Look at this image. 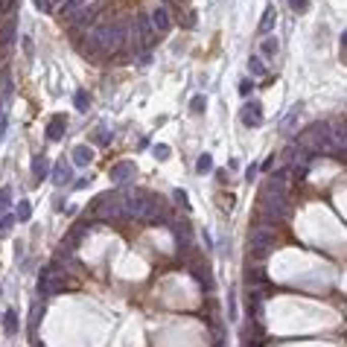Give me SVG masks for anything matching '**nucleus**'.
I'll return each instance as SVG.
<instances>
[{"mask_svg": "<svg viewBox=\"0 0 347 347\" xmlns=\"http://www.w3.org/2000/svg\"><path fill=\"white\" fill-rule=\"evenodd\" d=\"M88 56L91 58H105L123 50L128 44L126 41V23L123 21H105V23H93L88 29Z\"/></svg>", "mask_w": 347, "mask_h": 347, "instance_id": "1", "label": "nucleus"}, {"mask_svg": "<svg viewBox=\"0 0 347 347\" xmlns=\"http://www.w3.org/2000/svg\"><path fill=\"white\" fill-rule=\"evenodd\" d=\"M67 286V271L58 266V263H47L41 268V277H38V295L41 298H53Z\"/></svg>", "mask_w": 347, "mask_h": 347, "instance_id": "2", "label": "nucleus"}, {"mask_svg": "<svg viewBox=\"0 0 347 347\" xmlns=\"http://www.w3.org/2000/svg\"><path fill=\"white\" fill-rule=\"evenodd\" d=\"M155 38H158V32H155V26H152V18H146V15L131 18V41H128V44L134 47V50L149 53L152 47H155ZM143 53H140V56H143Z\"/></svg>", "mask_w": 347, "mask_h": 347, "instance_id": "3", "label": "nucleus"}, {"mask_svg": "<svg viewBox=\"0 0 347 347\" xmlns=\"http://www.w3.org/2000/svg\"><path fill=\"white\" fill-rule=\"evenodd\" d=\"M91 213L96 216L99 222H114V219H123V196L120 193H102L96 196V201L91 204Z\"/></svg>", "mask_w": 347, "mask_h": 347, "instance_id": "4", "label": "nucleus"}, {"mask_svg": "<svg viewBox=\"0 0 347 347\" xmlns=\"http://www.w3.org/2000/svg\"><path fill=\"white\" fill-rule=\"evenodd\" d=\"M274 239H277L274 228H268V225H257L254 231H251V236H248L251 254H254L257 260H266V257L271 254V248H274Z\"/></svg>", "mask_w": 347, "mask_h": 347, "instance_id": "5", "label": "nucleus"}, {"mask_svg": "<svg viewBox=\"0 0 347 347\" xmlns=\"http://www.w3.org/2000/svg\"><path fill=\"white\" fill-rule=\"evenodd\" d=\"M102 6H105V0H91L85 9L76 12V15L70 18V23H73V26H79V29H91L93 21H96V18H99V12H102Z\"/></svg>", "mask_w": 347, "mask_h": 347, "instance_id": "6", "label": "nucleus"}, {"mask_svg": "<svg viewBox=\"0 0 347 347\" xmlns=\"http://www.w3.org/2000/svg\"><path fill=\"white\" fill-rule=\"evenodd\" d=\"M134 175H137V166H134V161H120L111 166V184L117 187H126L134 181Z\"/></svg>", "mask_w": 347, "mask_h": 347, "instance_id": "7", "label": "nucleus"}, {"mask_svg": "<svg viewBox=\"0 0 347 347\" xmlns=\"http://www.w3.org/2000/svg\"><path fill=\"white\" fill-rule=\"evenodd\" d=\"M239 120H242V126L248 128H257V126H263V105L257 102H245L242 105V111H239Z\"/></svg>", "mask_w": 347, "mask_h": 347, "instance_id": "8", "label": "nucleus"}, {"mask_svg": "<svg viewBox=\"0 0 347 347\" xmlns=\"http://www.w3.org/2000/svg\"><path fill=\"white\" fill-rule=\"evenodd\" d=\"M172 233H175V242L181 251H190V245H193V225L187 219H178L172 222Z\"/></svg>", "mask_w": 347, "mask_h": 347, "instance_id": "9", "label": "nucleus"}, {"mask_svg": "<svg viewBox=\"0 0 347 347\" xmlns=\"http://www.w3.org/2000/svg\"><path fill=\"white\" fill-rule=\"evenodd\" d=\"M149 18H152V26H155V32H158V35L169 32V26H172V15H169L166 6H155Z\"/></svg>", "mask_w": 347, "mask_h": 347, "instance_id": "10", "label": "nucleus"}, {"mask_svg": "<svg viewBox=\"0 0 347 347\" xmlns=\"http://www.w3.org/2000/svg\"><path fill=\"white\" fill-rule=\"evenodd\" d=\"M64 128H67V120L58 114V117H53L50 123H47V137L50 140H61L64 137Z\"/></svg>", "mask_w": 347, "mask_h": 347, "instance_id": "11", "label": "nucleus"}, {"mask_svg": "<svg viewBox=\"0 0 347 347\" xmlns=\"http://www.w3.org/2000/svg\"><path fill=\"white\" fill-rule=\"evenodd\" d=\"M50 175V158L47 155H35L32 158V178L35 181H44Z\"/></svg>", "mask_w": 347, "mask_h": 347, "instance_id": "12", "label": "nucleus"}, {"mask_svg": "<svg viewBox=\"0 0 347 347\" xmlns=\"http://www.w3.org/2000/svg\"><path fill=\"white\" fill-rule=\"evenodd\" d=\"M73 178V169H70V163L67 161H58L56 163V169H53V184L56 187H64Z\"/></svg>", "mask_w": 347, "mask_h": 347, "instance_id": "13", "label": "nucleus"}, {"mask_svg": "<svg viewBox=\"0 0 347 347\" xmlns=\"http://www.w3.org/2000/svg\"><path fill=\"white\" fill-rule=\"evenodd\" d=\"M333 126V146L336 152H347V123H330Z\"/></svg>", "mask_w": 347, "mask_h": 347, "instance_id": "14", "label": "nucleus"}, {"mask_svg": "<svg viewBox=\"0 0 347 347\" xmlns=\"http://www.w3.org/2000/svg\"><path fill=\"white\" fill-rule=\"evenodd\" d=\"M190 271H193V277H196V283L201 286V289H213V277H210V271H204L201 266H190Z\"/></svg>", "mask_w": 347, "mask_h": 347, "instance_id": "15", "label": "nucleus"}, {"mask_svg": "<svg viewBox=\"0 0 347 347\" xmlns=\"http://www.w3.org/2000/svg\"><path fill=\"white\" fill-rule=\"evenodd\" d=\"M88 3H91V0H64V3H61V15H64V18H73V15L82 12Z\"/></svg>", "mask_w": 347, "mask_h": 347, "instance_id": "16", "label": "nucleus"}, {"mask_svg": "<svg viewBox=\"0 0 347 347\" xmlns=\"http://www.w3.org/2000/svg\"><path fill=\"white\" fill-rule=\"evenodd\" d=\"M3 333H6V336H15V333H18V313H15V309H6V313H3Z\"/></svg>", "mask_w": 347, "mask_h": 347, "instance_id": "17", "label": "nucleus"}, {"mask_svg": "<svg viewBox=\"0 0 347 347\" xmlns=\"http://www.w3.org/2000/svg\"><path fill=\"white\" fill-rule=\"evenodd\" d=\"M260 309H263V292L251 289V292H248V313H251V318L260 315Z\"/></svg>", "mask_w": 347, "mask_h": 347, "instance_id": "18", "label": "nucleus"}, {"mask_svg": "<svg viewBox=\"0 0 347 347\" xmlns=\"http://www.w3.org/2000/svg\"><path fill=\"white\" fill-rule=\"evenodd\" d=\"M91 161H93L91 146H76V149H73V163H76V166H88Z\"/></svg>", "mask_w": 347, "mask_h": 347, "instance_id": "19", "label": "nucleus"}, {"mask_svg": "<svg viewBox=\"0 0 347 347\" xmlns=\"http://www.w3.org/2000/svg\"><path fill=\"white\" fill-rule=\"evenodd\" d=\"M248 70H251V76H254V79H263V76L268 73V67L263 64V58H260V56L248 58Z\"/></svg>", "mask_w": 347, "mask_h": 347, "instance_id": "20", "label": "nucleus"}, {"mask_svg": "<svg viewBox=\"0 0 347 347\" xmlns=\"http://www.w3.org/2000/svg\"><path fill=\"white\" fill-rule=\"evenodd\" d=\"M0 44L3 47H12L15 44V21H6L3 29H0Z\"/></svg>", "mask_w": 347, "mask_h": 347, "instance_id": "21", "label": "nucleus"}, {"mask_svg": "<svg viewBox=\"0 0 347 347\" xmlns=\"http://www.w3.org/2000/svg\"><path fill=\"white\" fill-rule=\"evenodd\" d=\"M29 216H32V204H29L26 198H21V204H15V219L29 222Z\"/></svg>", "mask_w": 347, "mask_h": 347, "instance_id": "22", "label": "nucleus"}, {"mask_svg": "<svg viewBox=\"0 0 347 347\" xmlns=\"http://www.w3.org/2000/svg\"><path fill=\"white\" fill-rule=\"evenodd\" d=\"M277 44H280L277 38H274V35H268L266 41H263V47H260V50H263V56H266V58H274V56H277Z\"/></svg>", "mask_w": 347, "mask_h": 347, "instance_id": "23", "label": "nucleus"}, {"mask_svg": "<svg viewBox=\"0 0 347 347\" xmlns=\"http://www.w3.org/2000/svg\"><path fill=\"white\" fill-rule=\"evenodd\" d=\"M196 172L198 175H207V172H213V158H210L207 152L198 158V163H196Z\"/></svg>", "mask_w": 347, "mask_h": 347, "instance_id": "24", "label": "nucleus"}, {"mask_svg": "<svg viewBox=\"0 0 347 347\" xmlns=\"http://www.w3.org/2000/svg\"><path fill=\"white\" fill-rule=\"evenodd\" d=\"M271 26H274V9L268 6V9H266V15H263V23H260V32H263V35H268V32H271Z\"/></svg>", "mask_w": 347, "mask_h": 347, "instance_id": "25", "label": "nucleus"}, {"mask_svg": "<svg viewBox=\"0 0 347 347\" xmlns=\"http://www.w3.org/2000/svg\"><path fill=\"white\" fill-rule=\"evenodd\" d=\"M41 313H44V303H35L32 306V315H29V330H38V324H41Z\"/></svg>", "mask_w": 347, "mask_h": 347, "instance_id": "26", "label": "nucleus"}, {"mask_svg": "<svg viewBox=\"0 0 347 347\" xmlns=\"http://www.w3.org/2000/svg\"><path fill=\"white\" fill-rule=\"evenodd\" d=\"M9 204H12V190L9 187H0V216L9 210Z\"/></svg>", "mask_w": 347, "mask_h": 347, "instance_id": "27", "label": "nucleus"}, {"mask_svg": "<svg viewBox=\"0 0 347 347\" xmlns=\"http://www.w3.org/2000/svg\"><path fill=\"white\" fill-rule=\"evenodd\" d=\"M303 108L301 105H295V108H292L289 114H286V120H283V123H280V128H283V131H286V128H292V123H295V120H298V114H301Z\"/></svg>", "mask_w": 347, "mask_h": 347, "instance_id": "28", "label": "nucleus"}, {"mask_svg": "<svg viewBox=\"0 0 347 347\" xmlns=\"http://www.w3.org/2000/svg\"><path fill=\"white\" fill-rule=\"evenodd\" d=\"M204 108H207V99H204V96H193V99H190V111H193V114H201Z\"/></svg>", "mask_w": 347, "mask_h": 347, "instance_id": "29", "label": "nucleus"}, {"mask_svg": "<svg viewBox=\"0 0 347 347\" xmlns=\"http://www.w3.org/2000/svg\"><path fill=\"white\" fill-rule=\"evenodd\" d=\"M93 143H96V146H108V143H111V131H105V128H99V131L93 134Z\"/></svg>", "mask_w": 347, "mask_h": 347, "instance_id": "30", "label": "nucleus"}, {"mask_svg": "<svg viewBox=\"0 0 347 347\" xmlns=\"http://www.w3.org/2000/svg\"><path fill=\"white\" fill-rule=\"evenodd\" d=\"M152 155H155V158H158V161H166V158H169V155H172V149H169V146H163V143H158V146H155V149H152Z\"/></svg>", "mask_w": 347, "mask_h": 347, "instance_id": "31", "label": "nucleus"}, {"mask_svg": "<svg viewBox=\"0 0 347 347\" xmlns=\"http://www.w3.org/2000/svg\"><path fill=\"white\" fill-rule=\"evenodd\" d=\"M12 222H15V216H9V213H3V216H0V236H6V233H9Z\"/></svg>", "mask_w": 347, "mask_h": 347, "instance_id": "32", "label": "nucleus"}, {"mask_svg": "<svg viewBox=\"0 0 347 347\" xmlns=\"http://www.w3.org/2000/svg\"><path fill=\"white\" fill-rule=\"evenodd\" d=\"M289 6L295 15H303V12L309 9V0H289Z\"/></svg>", "mask_w": 347, "mask_h": 347, "instance_id": "33", "label": "nucleus"}, {"mask_svg": "<svg viewBox=\"0 0 347 347\" xmlns=\"http://www.w3.org/2000/svg\"><path fill=\"white\" fill-rule=\"evenodd\" d=\"M12 93H15V85H12L9 76H3V91H0V96H3V99H12Z\"/></svg>", "mask_w": 347, "mask_h": 347, "instance_id": "34", "label": "nucleus"}, {"mask_svg": "<svg viewBox=\"0 0 347 347\" xmlns=\"http://www.w3.org/2000/svg\"><path fill=\"white\" fill-rule=\"evenodd\" d=\"M73 105H76L79 111H85V108H88V93H85V91H79L76 96H73Z\"/></svg>", "mask_w": 347, "mask_h": 347, "instance_id": "35", "label": "nucleus"}, {"mask_svg": "<svg viewBox=\"0 0 347 347\" xmlns=\"http://www.w3.org/2000/svg\"><path fill=\"white\" fill-rule=\"evenodd\" d=\"M228 315H231V324H236V295L231 292V298H228Z\"/></svg>", "mask_w": 347, "mask_h": 347, "instance_id": "36", "label": "nucleus"}, {"mask_svg": "<svg viewBox=\"0 0 347 347\" xmlns=\"http://www.w3.org/2000/svg\"><path fill=\"white\" fill-rule=\"evenodd\" d=\"M172 196H175V201H178L184 210H190V201H187V193H184V190H175Z\"/></svg>", "mask_w": 347, "mask_h": 347, "instance_id": "37", "label": "nucleus"}, {"mask_svg": "<svg viewBox=\"0 0 347 347\" xmlns=\"http://www.w3.org/2000/svg\"><path fill=\"white\" fill-rule=\"evenodd\" d=\"M257 172H260V166H257V163H251V166L245 169V181H254V178H257Z\"/></svg>", "mask_w": 347, "mask_h": 347, "instance_id": "38", "label": "nucleus"}, {"mask_svg": "<svg viewBox=\"0 0 347 347\" xmlns=\"http://www.w3.org/2000/svg\"><path fill=\"white\" fill-rule=\"evenodd\" d=\"M251 91H254V85H251L248 79H242V82H239V93H242V96H248Z\"/></svg>", "mask_w": 347, "mask_h": 347, "instance_id": "39", "label": "nucleus"}, {"mask_svg": "<svg viewBox=\"0 0 347 347\" xmlns=\"http://www.w3.org/2000/svg\"><path fill=\"white\" fill-rule=\"evenodd\" d=\"M35 6H38L41 12H50L53 9V0H35Z\"/></svg>", "mask_w": 347, "mask_h": 347, "instance_id": "40", "label": "nucleus"}, {"mask_svg": "<svg viewBox=\"0 0 347 347\" xmlns=\"http://www.w3.org/2000/svg\"><path fill=\"white\" fill-rule=\"evenodd\" d=\"M6 123H9V117L3 114L0 117V140H3V134H6Z\"/></svg>", "mask_w": 347, "mask_h": 347, "instance_id": "41", "label": "nucleus"}, {"mask_svg": "<svg viewBox=\"0 0 347 347\" xmlns=\"http://www.w3.org/2000/svg\"><path fill=\"white\" fill-rule=\"evenodd\" d=\"M193 26H196V12H190V15H187V29H193Z\"/></svg>", "mask_w": 347, "mask_h": 347, "instance_id": "42", "label": "nucleus"}, {"mask_svg": "<svg viewBox=\"0 0 347 347\" xmlns=\"http://www.w3.org/2000/svg\"><path fill=\"white\" fill-rule=\"evenodd\" d=\"M149 146V137H137V149H146Z\"/></svg>", "mask_w": 347, "mask_h": 347, "instance_id": "43", "label": "nucleus"}, {"mask_svg": "<svg viewBox=\"0 0 347 347\" xmlns=\"http://www.w3.org/2000/svg\"><path fill=\"white\" fill-rule=\"evenodd\" d=\"M341 47H344V56H347V29L341 32Z\"/></svg>", "mask_w": 347, "mask_h": 347, "instance_id": "44", "label": "nucleus"}, {"mask_svg": "<svg viewBox=\"0 0 347 347\" xmlns=\"http://www.w3.org/2000/svg\"><path fill=\"white\" fill-rule=\"evenodd\" d=\"M53 3H64V0H53Z\"/></svg>", "mask_w": 347, "mask_h": 347, "instance_id": "45", "label": "nucleus"}, {"mask_svg": "<svg viewBox=\"0 0 347 347\" xmlns=\"http://www.w3.org/2000/svg\"><path fill=\"white\" fill-rule=\"evenodd\" d=\"M38 347H41V344H38Z\"/></svg>", "mask_w": 347, "mask_h": 347, "instance_id": "46", "label": "nucleus"}]
</instances>
